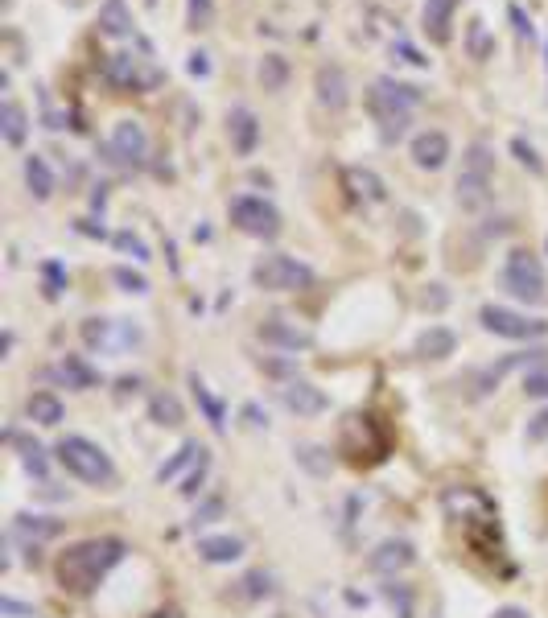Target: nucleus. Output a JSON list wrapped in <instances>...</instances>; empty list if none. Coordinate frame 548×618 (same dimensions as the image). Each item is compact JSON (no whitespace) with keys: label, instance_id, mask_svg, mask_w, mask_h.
Returning <instances> with one entry per match:
<instances>
[{"label":"nucleus","instance_id":"nucleus-1","mask_svg":"<svg viewBox=\"0 0 548 618\" xmlns=\"http://www.w3.org/2000/svg\"><path fill=\"white\" fill-rule=\"evenodd\" d=\"M445 515L462 528L466 544L474 548L478 557H487L491 565L503 561V536H499V511L495 503L478 491V487H450L441 495Z\"/></svg>","mask_w":548,"mask_h":618},{"label":"nucleus","instance_id":"nucleus-2","mask_svg":"<svg viewBox=\"0 0 548 618\" xmlns=\"http://www.w3.org/2000/svg\"><path fill=\"white\" fill-rule=\"evenodd\" d=\"M124 540L116 536H91V540H79L71 544L66 553L58 557V586L75 598H87L95 594V586L104 581L120 561H124Z\"/></svg>","mask_w":548,"mask_h":618},{"label":"nucleus","instance_id":"nucleus-3","mask_svg":"<svg viewBox=\"0 0 548 618\" xmlns=\"http://www.w3.org/2000/svg\"><path fill=\"white\" fill-rule=\"evenodd\" d=\"M417 103H421V91L408 87V83H396V79H375L371 91H367V112H371L375 124H380V136L388 145L408 132Z\"/></svg>","mask_w":548,"mask_h":618},{"label":"nucleus","instance_id":"nucleus-4","mask_svg":"<svg viewBox=\"0 0 548 618\" xmlns=\"http://www.w3.org/2000/svg\"><path fill=\"white\" fill-rule=\"evenodd\" d=\"M54 454H58V462L66 466V474H75L79 483H91V487H112V483H116L112 458L99 450L95 441H87V437H62Z\"/></svg>","mask_w":548,"mask_h":618},{"label":"nucleus","instance_id":"nucleus-5","mask_svg":"<svg viewBox=\"0 0 548 618\" xmlns=\"http://www.w3.org/2000/svg\"><path fill=\"white\" fill-rule=\"evenodd\" d=\"M342 454H347L355 466L363 462H380L388 454V433L384 425L371 417V412H351L347 421H342Z\"/></svg>","mask_w":548,"mask_h":618},{"label":"nucleus","instance_id":"nucleus-6","mask_svg":"<svg viewBox=\"0 0 548 618\" xmlns=\"http://www.w3.org/2000/svg\"><path fill=\"white\" fill-rule=\"evenodd\" d=\"M491 178H495V153L487 145H470L462 157V174H458V202L466 211H478L491 198Z\"/></svg>","mask_w":548,"mask_h":618},{"label":"nucleus","instance_id":"nucleus-7","mask_svg":"<svg viewBox=\"0 0 548 618\" xmlns=\"http://www.w3.org/2000/svg\"><path fill=\"white\" fill-rule=\"evenodd\" d=\"M503 289L516 297V301H528V305H540L548 297V277L532 252H511L507 264H503Z\"/></svg>","mask_w":548,"mask_h":618},{"label":"nucleus","instance_id":"nucleus-8","mask_svg":"<svg viewBox=\"0 0 548 618\" xmlns=\"http://www.w3.org/2000/svg\"><path fill=\"white\" fill-rule=\"evenodd\" d=\"M252 281L268 293H297V289H310L314 285V268L301 264L293 256H264L252 268Z\"/></svg>","mask_w":548,"mask_h":618},{"label":"nucleus","instance_id":"nucleus-9","mask_svg":"<svg viewBox=\"0 0 548 618\" xmlns=\"http://www.w3.org/2000/svg\"><path fill=\"white\" fill-rule=\"evenodd\" d=\"M231 223L252 239H277L281 235V211L256 194H244V198L231 202Z\"/></svg>","mask_w":548,"mask_h":618},{"label":"nucleus","instance_id":"nucleus-10","mask_svg":"<svg viewBox=\"0 0 548 618\" xmlns=\"http://www.w3.org/2000/svg\"><path fill=\"white\" fill-rule=\"evenodd\" d=\"M478 322H483L491 334H499V338H544L548 334L544 318L516 314V309H507V305H483L478 309Z\"/></svg>","mask_w":548,"mask_h":618},{"label":"nucleus","instance_id":"nucleus-11","mask_svg":"<svg viewBox=\"0 0 548 618\" xmlns=\"http://www.w3.org/2000/svg\"><path fill=\"white\" fill-rule=\"evenodd\" d=\"M108 79L124 91H149L157 87L165 75L157 71V66H145V58H132V54H112L108 58Z\"/></svg>","mask_w":548,"mask_h":618},{"label":"nucleus","instance_id":"nucleus-12","mask_svg":"<svg viewBox=\"0 0 548 618\" xmlns=\"http://www.w3.org/2000/svg\"><path fill=\"white\" fill-rule=\"evenodd\" d=\"M141 338L132 322H108V318H87L83 322V342L87 347H99V351H124L132 342Z\"/></svg>","mask_w":548,"mask_h":618},{"label":"nucleus","instance_id":"nucleus-13","mask_svg":"<svg viewBox=\"0 0 548 618\" xmlns=\"http://www.w3.org/2000/svg\"><path fill=\"white\" fill-rule=\"evenodd\" d=\"M108 153H112V161H120V165H141L145 153H149V136H145L141 120H116Z\"/></svg>","mask_w":548,"mask_h":618},{"label":"nucleus","instance_id":"nucleus-14","mask_svg":"<svg viewBox=\"0 0 548 618\" xmlns=\"http://www.w3.org/2000/svg\"><path fill=\"white\" fill-rule=\"evenodd\" d=\"M277 400H281L289 412H297V417H322V412L330 408L326 392L314 388V384H305V380H285V384L277 388Z\"/></svg>","mask_w":548,"mask_h":618},{"label":"nucleus","instance_id":"nucleus-15","mask_svg":"<svg viewBox=\"0 0 548 618\" xmlns=\"http://www.w3.org/2000/svg\"><path fill=\"white\" fill-rule=\"evenodd\" d=\"M256 334H260V342L281 347V351H310L314 347V334L297 322H289V318H268V322H260Z\"/></svg>","mask_w":548,"mask_h":618},{"label":"nucleus","instance_id":"nucleus-16","mask_svg":"<svg viewBox=\"0 0 548 618\" xmlns=\"http://www.w3.org/2000/svg\"><path fill=\"white\" fill-rule=\"evenodd\" d=\"M462 0H425L421 9V29L433 46H445L450 42V25H454V13H458Z\"/></svg>","mask_w":548,"mask_h":618},{"label":"nucleus","instance_id":"nucleus-17","mask_svg":"<svg viewBox=\"0 0 548 618\" xmlns=\"http://www.w3.org/2000/svg\"><path fill=\"white\" fill-rule=\"evenodd\" d=\"M413 561H417V553H413V544H408V540H384V544L367 557L371 573H380V577H396V573H404Z\"/></svg>","mask_w":548,"mask_h":618},{"label":"nucleus","instance_id":"nucleus-18","mask_svg":"<svg viewBox=\"0 0 548 618\" xmlns=\"http://www.w3.org/2000/svg\"><path fill=\"white\" fill-rule=\"evenodd\" d=\"M318 103L330 112H342L347 108V99H351V87H347V75H342V66H318Z\"/></svg>","mask_w":548,"mask_h":618},{"label":"nucleus","instance_id":"nucleus-19","mask_svg":"<svg viewBox=\"0 0 548 618\" xmlns=\"http://www.w3.org/2000/svg\"><path fill=\"white\" fill-rule=\"evenodd\" d=\"M413 161H417V169H441L445 161H450V136L437 132V128L421 132L413 141Z\"/></svg>","mask_w":548,"mask_h":618},{"label":"nucleus","instance_id":"nucleus-20","mask_svg":"<svg viewBox=\"0 0 548 618\" xmlns=\"http://www.w3.org/2000/svg\"><path fill=\"white\" fill-rule=\"evenodd\" d=\"M544 359H548V351H524V355H507V359L491 363L487 371H478V380H474L478 388H474V392H478V396H487L491 388H499V380H503L507 371H516V367H528V363H544Z\"/></svg>","mask_w":548,"mask_h":618},{"label":"nucleus","instance_id":"nucleus-21","mask_svg":"<svg viewBox=\"0 0 548 618\" xmlns=\"http://www.w3.org/2000/svg\"><path fill=\"white\" fill-rule=\"evenodd\" d=\"M227 132H231V145H235L239 157L256 153V145H260V120H256L248 108H235V112L227 116Z\"/></svg>","mask_w":548,"mask_h":618},{"label":"nucleus","instance_id":"nucleus-22","mask_svg":"<svg viewBox=\"0 0 548 618\" xmlns=\"http://www.w3.org/2000/svg\"><path fill=\"white\" fill-rule=\"evenodd\" d=\"M62 532V524L58 520H50V515H17L13 520V536L21 540V544H29V548H38L42 540H54Z\"/></svg>","mask_w":548,"mask_h":618},{"label":"nucleus","instance_id":"nucleus-23","mask_svg":"<svg viewBox=\"0 0 548 618\" xmlns=\"http://www.w3.org/2000/svg\"><path fill=\"white\" fill-rule=\"evenodd\" d=\"M342 182H347V190H351L359 202H384V198H388V186H384V178H380V174H371V169H359V165H351L347 174H342Z\"/></svg>","mask_w":548,"mask_h":618},{"label":"nucleus","instance_id":"nucleus-24","mask_svg":"<svg viewBox=\"0 0 548 618\" xmlns=\"http://www.w3.org/2000/svg\"><path fill=\"white\" fill-rule=\"evenodd\" d=\"M198 557L211 561V565H231L244 557V540L239 536H202L198 540Z\"/></svg>","mask_w":548,"mask_h":618},{"label":"nucleus","instance_id":"nucleus-25","mask_svg":"<svg viewBox=\"0 0 548 618\" xmlns=\"http://www.w3.org/2000/svg\"><path fill=\"white\" fill-rule=\"evenodd\" d=\"M50 375H54V380H62L66 388H79V392L99 384V371H95L91 363H83L79 355H66V359H62V363H58Z\"/></svg>","mask_w":548,"mask_h":618},{"label":"nucleus","instance_id":"nucleus-26","mask_svg":"<svg viewBox=\"0 0 548 618\" xmlns=\"http://www.w3.org/2000/svg\"><path fill=\"white\" fill-rule=\"evenodd\" d=\"M454 347H458V338H454V330H445V326H429L417 338V355L421 359H450Z\"/></svg>","mask_w":548,"mask_h":618},{"label":"nucleus","instance_id":"nucleus-27","mask_svg":"<svg viewBox=\"0 0 548 618\" xmlns=\"http://www.w3.org/2000/svg\"><path fill=\"white\" fill-rule=\"evenodd\" d=\"M99 33H104V38H128L132 33V13L124 0H104V9H99Z\"/></svg>","mask_w":548,"mask_h":618},{"label":"nucleus","instance_id":"nucleus-28","mask_svg":"<svg viewBox=\"0 0 548 618\" xmlns=\"http://www.w3.org/2000/svg\"><path fill=\"white\" fill-rule=\"evenodd\" d=\"M25 186H29V194L38 198V202H46L54 194V174H50L46 157H38V153L25 157Z\"/></svg>","mask_w":548,"mask_h":618},{"label":"nucleus","instance_id":"nucleus-29","mask_svg":"<svg viewBox=\"0 0 548 618\" xmlns=\"http://www.w3.org/2000/svg\"><path fill=\"white\" fill-rule=\"evenodd\" d=\"M0 132H5V141L17 149V145H25V132H29V116H25V108L21 103H13V99H5L0 103Z\"/></svg>","mask_w":548,"mask_h":618},{"label":"nucleus","instance_id":"nucleus-30","mask_svg":"<svg viewBox=\"0 0 548 618\" xmlns=\"http://www.w3.org/2000/svg\"><path fill=\"white\" fill-rule=\"evenodd\" d=\"M9 437V445H17V458H21V466L29 470V474H38V478H46V470H50V462H46V450L38 441H25L17 429H9L5 433Z\"/></svg>","mask_w":548,"mask_h":618},{"label":"nucleus","instance_id":"nucleus-31","mask_svg":"<svg viewBox=\"0 0 548 618\" xmlns=\"http://www.w3.org/2000/svg\"><path fill=\"white\" fill-rule=\"evenodd\" d=\"M190 388H194V400H198V408L207 412V421H211V429L215 433H223L227 429V408H223V400L198 380V375H190Z\"/></svg>","mask_w":548,"mask_h":618},{"label":"nucleus","instance_id":"nucleus-32","mask_svg":"<svg viewBox=\"0 0 548 618\" xmlns=\"http://www.w3.org/2000/svg\"><path fill=\"white\" fill-rule=\"evenodd\" d=\"M25 417L38 421V425H58L62 421V400L54 392H33L25 400Z\"/></svg>","mask_w":548,"mask_h":618},{"label":"nucleus","instance_id":"nucleus-33","mask_svg":"<svg viewBox=\"0 0 548 618\" xmlns=\"http://www.w3.org/2000/svg\"><path fill=\"white\" fill-rule=\"evenodd\" d=\"M466 54H470L474 62H487V58L495 54V38H491V29H487L483 17H474V21L466 25Z\"/></svg>","mask_w":548,"mask_h":618},{"label":"nucleus","instance_id":"nucleus-34","mask_svg":"<svg viewBox=\"0 0 548 618\" xmlns=\"http://www.w3.org/2000/svg\"><path fill=\"white\" fill-rule=\"evenodd\" d=\"M202 454H207V450H202L198 441H182V450H178L174 458H169V462L157 470V483H174V478H178L186 466H198V458H202Z\"/></svg>","mask_w":548,"mask_h":618},{"label":"nucleus","instance_id":"nucleus-35","mask_svg":"<svg viewBox=\"0 0 548 618\" xmlns=\"http://www.w3.org/2000/svg\"><path fill=\"white\" fill-rule=\"evenodd\" d=\"M256 75H260V87L264 91H285V83H289V62L281 54H264Z\"/></svg>","mask_w":548,"mask_h":618},{"label":"nucleus","instance_id":"nucleus-36","mask_svg":"<svg viewBox=\"0 0 548 618\" xmlns=\"http://www.w3.org/2000/svg\"><path fill=\"white\" fill-rule=\"evenodd\" d=\"M149 412H153V421L165 425V429H178L182 425V404H178V396H169V392H153Z\"/></svg>","mask_w":548,"mask_h":618},{"label":"nucleus","instance_id":"nucleus-37","mask_svg":"<svg viewBox=\"0 0 548 618\" xmlns=\"http://www.w3.org/2000/svg\"><path fill=\"white\" fill-rule=\"evenodd\" d=\"M112 281L124 289V293H149V281L141 277V272H132V268H112Z\"/></svg>","mask_w":548,"mask_h":618},{"label":"nucleus","instance_id":"nucleus-38","mask_svg":"<svg viewBox=\"0 0 548 618\" xmlns=\"http://www.w3.org/2000/svg\"><path fill=\"white\" fill-rule=\"evenodd\" d=\"M524 392L536 396V400H548V363H540L536 371L524 375Z\"/></svg>","mask_w":548,"mask_h":618},{"label":"nucleus","instance_id":"nucleus-39","mask_svg":"<svg viewBox=\"0 0 548 618\" xmlns=\"http://www.w3.org/2000/svg\"><path fill=\"white\" fill-rule=\"evenodd\" d=\"M211 17H215L211 0H190V9H186V25H190V29H207Z\"/></svg>","mask_w":548,"mask_h":618},{"label":"nucleus","instance_id":"nucleus-40","mask_svg":"<svg viewBox=\"0 0 548 618\" xmlns=\"http://www.w3.org/2000/svg\"><path fill=\"white\" fill-rule=\"evenodd\" d=\"M326 450H318V445H301V450H297V462L301 466H310L314 474H326L330 470V458H322Z\"/></svg>","mask_w":548,"mask_h":618},{"label":"nucleus","instance_id":"nucleus-41","mask_svg":"<svg viewBox=\"0 0 548 618\" xmlns=\"http://www.w3.org/2000/svg\"><path fill=\"white\" fill-rule=\"evenodd\" d=\"M207 470H211V454H202V458H198V466L186 474V487H182V495H186V499H194V495H198V487H202V478H207Z\"/></svg>","mask_w":548,"mask_h":618},{"label":"nucleus","instance_id":"nucleus-42","mask_svg":"<svg viewBox=\"0 0 548 618\" xmlns=\"http://www.w3.org/2000/svg\"><path fill=\"white\" fill-rule=\"evenodd\" d=\"M116 248H120V252H132L136 260H149V248H145V244H141V239H136L132 231H120V235H116Z\"/></svg>","mask_w":548,"mask_h":618},{"label":"nucleus","instance_id":"nucleus-43","mask_svg":"<svg viewBox=\"0 0 548 618\" xmlns=\"http://www.w3.org/2000/svg\"><path fill=\"white\" fill-rule=\"evenodd\" d=\"M511 153H516V157H520V161H524V165L532 169V174H544V165H540L536 149H532V145H524V141H520V136H516V141H511Z\"/></svg>","mask_w":548,"mask_h":618},{"label":"nucleus","instance_id":"nucleus-44","mask_svg":"<svg viewBox=\"0 0 548 618\" xmlns=\"http://www.w3.org/2000/svg\"><path fill=\"white\" fill-rule=\"evenodd\" d=\"M528 441H548V408H540L528 421Z\"/></svg>","mask_w":548,"mask_h":618},{"label":"nucleus","instance_id":"nucleus-45","mask_svg":"<svg viewBox=\"0 0 548 618\" xmlns=\"http://www.w3.org/2000/svg\"><path fill=\"white\" fill-rule=\"evenodd\" d=\"M219 511H223V499H211V503H202V507L194 511V528H198V524H211Z\"/></svg>","mask_w":548,"mask_h":618},{"label":"nucleus","instance_id":"nucleus-46","mask_svg":"<svg viewBox=\"0 0 548 618\" xmlns=\"http://www.w3.org/2000/svg\"><path fill=\"white\" fill-rule=\"evenodd\" d=\"M511 25H516L520 38H528V42H532V33H536V29H532V21L524 17V9H520V5H511Z\"/></svg>","mask_w":548,"mask_h":618},{"label":"nucleus","instance_id":"nucleus-47","mask_svg":"<svg viewBox=\"0 0 548 618\" xmlns=\"http://www.w3.org/2000/svg\"><path fill=\"white\" fill-rule=\"evenodd\" d=\"M0 614H9V618H33V610L21 606L17 598H0Z\"/></svg>","mask_w":548,"mask_h":618},{"label":"nucleus","instance_id":"nucleus-48","mask_svg":"<svg viewBox=\"0 0 548 618\" xmlns=\"http://www.w3.org/2000/svg\"><path fill=\"white\" fill-rule=\"evenodd\" d=\"M46 281H50V289H46V293H50V297H58V293H62V289H58V285H62V268H58V264H46Z\"/></svg>","mask_w":548,"mask_h":618},{"label":"nucleus","instance_id":"nucleus-49","mask_svg":"<svg viewBox=\"0 0 548 618\" xmlns=\"http://www.w3.org/2000/svg\"><path fill=\"white\" fill-rule=\"evenodd\" d=\"M190 75H211L207 54H190Z\"/></svg>","mask_w":548,"mask_h":618},{"label":"nucleus","instance_id":"nucleus-50","mask_svg":"<svg viewBox=\"0 0 548 618\" xmlns=\"http://www.w3.org/2000/svg\"><path fill=\"white\" fill-rule=\"evenodd\" d=\"M244 586H252V594H272V586H268V577H264V573H252V577L244 581Z\"/></svg>","mask_w":548,"mask_h":618},{"label":"nucleus","instance_id":"nucleus-51","mask_svg":"<svg viewBox=\"0 0 548 618\" xmlns=\"http://www.w3.org/2000/svg\"><path fill=\"white\" fill-rule=\"evenodd\" d=\"M495 618H532V614L520 606H503V610H495Z\"/></svg>","mask_w":548,"mask_h":618},{"label":"nucleus","instance_id":"nucleus-52","mask_svg":"<svg viewBox=\"0 0 548 618\" xmlns=\"http://www.w3.org/2000/svg\"><path fill=\"white\" fill-rule=\"evenodd\" d=\"M153 618H182V610H157Z\"/></svg>","mask_w":548,"mask_h":618},{"label":"nucleus","instance_id":"nucleus-53","mask_svg":"<svg viewBox=\"0 0 548 618\" xmlns=\"http://www.w3.org/2000/svg\"><path fill=\"white\" fill-rule=\"evenodd\" d=\"M544 66H548V46H544Z\"/></svg>","mask_w":548,"mask_h":618}]
</instances>
